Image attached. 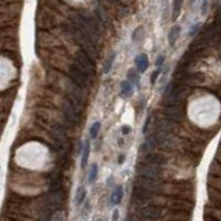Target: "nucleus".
<instances>
[{"instance_id":"obj_27","label":"nucleus","mask_w":221,"mask_h":221,"mask_svg":"<svg viewBox=\"0 0 221 221\" xmlns=\"http://www.w3.org/2000/svg\"><path fill=\"white\" fill-rule=\"evenodd\" d=\"M207 11H208V1L207 0H203V3H201V13H203V16H206Z\"/></svg>"},{"instance_id":"obj_18","label":"nucleus","mask_w":221,"mask_h":221,"mask_svg":"<svg viewBox=\"0 0 221 221\" xmlns=\"http://www.w3.org/2000/svg\"><path fill=\"white\" fill-rule=\"evenodd\" d=\"M115 58H116V53H115V52H112V53L107 56L106 60H105L104 66H103V73L107 74V73H109V71L112 70L113 63H114V61H115Z\"/></svg>"},{"instance_id":"obj_13","label":"nucleus","mask_w":221,"mask_h":221,"mask_svg":"<svg viewBox=\"0 0 221 221\" xmlns=\"http://www.w3.org/2000/svg\"><path fill=\"white\" fill-rule=\"evenodd\" d=\"M203 80V75L201 73H186L182 81L189 84H197V83H201Z\"/></svg>"},{"instance_id":"obj_6","label":"nucleus","mask_w":221,"mask_h":221,"mask_svg":"<svg viewBox=\"0 0 221 221\" xmlns=\"http://www.w3.org/2000/svg\"><path fill=\"white\" fill-rule=\"evenodd\" d=\"M135 186L144 188L153 193L159 192V191H161V189H163V184H161V182H159V180L147 179V178H144V177H140V176L135 180Z\"/></svg>"},{"instance_id":"obj_16","label":"nucleus","mask_w":221,"mask_h":221,"mask_svg":"<svg viewBox=\"0 0 221 221\" xmlns=\"http://www.w3.org/2000/svg\"><path fill=\"white\" fill-rule=\"evenodd\" d=\"M90 150H91V145H90V142L86 140L85 142V145L83 147V150H82V163H81V166L82 168H85L86 165H87V161H88V157H90Z\"/></svg>"},{"instance_id":"obj_10","label":"nucleus","mask_w":221,"mask_h":221,"mask_svg":"<svg viewBox=\"0 0 221 221\" xmlns=\"http://www.w3.org/2000/svg\"><path fill=\"white\" fill-rule=\"evenodd\" d=\"M63 203V195L62 191H51L48 196V205L51 208H56L61 207Z\"/></svg>"},{"instance_id":"obj_11","label":"nucleus","mask_w":221,"mask_h":221,"mask_svg":"<svg viewBox=\"0 0 221 221\" xmlns=\"http://www.w3.org/2000/svg\"><path fill=\"white\" fill-rule=\"evenodd\" d=\"M151 195L153 192L146 190L144 188H140V187H136L134 186V189H133V197L137 199L138 201H147L149 199H151Z\"/></svg>"},{"instance_id":"obj_8","label":"nucleus","mask_w":221,"mask_h":221,"mask_svg":"<svg viewBox=\"0 0 221 221\" xmlns=\"http://www.w3.org/2000/svg\"><path fill=\"white\" fill-rule=\"evenodd\" d=\"M139 213L142 217H144L145 219H148V220H156V219L160 218L161 213H163V210L161 208L156 207L154 205L145 206L142 207L139 210Z\"/></svg>"},{"instance_id":"obj_1","label":"nucleus","mask_w":221,"mask_h":221,"mask_svg":"<svg viewBox=\"0 0 221 221\" xmlns=\"http://www.w3.org/2000/svg\"><path fill=\"white\" fill-rule=\"evenodd\" d=\"M74 64L80 70H82L88 77L93 76L95 74V65L94 60H92L83 50H80L74 58Z\"/></svg>"},{"instance_id":"obj_35","label":"nucleus","mask_w":221,"mask_h":221,"mask_svg":"<svg viewBox=\"0 0 221 221\" xmlns=\"http://www.w3.org/2000/svg\"><path fill=\"white\" fill-rule=\"evenodd\" d=\"M191 1H192V3H193V1H196V0H191Z\"/></svg>"},{"instance_id":"obj_23","label":"nucleus","mask_w":221,"mask_h":221,"mask_svg":"<svg viewBox=\"0 0 221 221\" xmlns=\"http://www.w3.org/2000/svg\"><path fill=\"white\" fill-rule=\"evenodd\" d=\"M100 129H101V123L100 122H94L93 125H92L91 128H90V135H91V137L96 138Z\"/></svg>"},{"instance_id":"obj_7","label":"nucleus","mask_w":221,"mask_h":221,"mask_svg":"<svg viewBox=\"0 0 221 221\" xmlns=\"http://www.w3.org/2000/svg\"><path fill=\"white\" fill-rule=\"evenodd\" d=\"M156 130L161 133H165V134H168V135H171L172 133L175 132V122H172L171 119L167 118L166 116L163 117H158L156 119Z\"/></svg>"},{"instance_id":"obj_28","label":"nucleus","mask_w":221,"mask_h":221,"mask_svg":"<svg viewBox=\"0 0 221 221\" xmlns=\"http://www.w3.org/2000/svg\"><path fill=\"white\" fill-rule=\"evenodd\" d=\"M150 121H151V117L148 116L147 117V119H146V122H145V124H144V128H143V133H144V134H146L147 133V129H148V127H149Z\"/></svg>"},{"instance_id":"obj_22","label":"nucleus","mask_w":221,"mask_h":221,"mask_svg":"<svg viewBox=\"0 0 221 221\" xmlns=\"http://www.w3.org/2000/svg\"><path fill=\"white\" fill-rule=\"evenodd\" d=\"M97 171H98V166L96 164H93L90 168V171H88V182L92 184L94 182V180L96 179L97 177Z\"/></svg>"},{"instance_id":"obj_3","label":"nucleus","mask_w":221,"mask_h":221,"mask_svg":"<svg viewBox=\"0 0 221 221\" xmlns=\"http://www.w3.org/2000/svg\"><path fill=\"white\" fill-rule=\"evenodd\" d=\"M61 111H62L64 121L70 124H76L79 122V111L77 106L72 103L70 100H63L61 104Z\"/></svg>"},{"instance_id":"obj_14","label":"nucleus","mask_w":221,"mask_h":221,"mask_svg":"<svg viewBox=\"0 0 221 221\" xmlns=\"http://www.w3.org/2000/svg\"><path fill=\"white\" fill-rule=\"evenodd\" d=\"M180 32H182V28L179 26H176L170 29L169 33H168V42H169L170 47H174L175 45V43L177 42L178 38H179Z\"/></svg>"},{"instance_id":"obj_33","label":"nucleus","mask_w":221,"mask_h":221,"mask_svg":"<svg viewBox=\"0 0 221 221\" xmlns=\"http://www.w3.org/2000/svg\"><path fill=\"white\" fill-rule=\"evenodd\" d=\"M124 159H125V157H124V156H121V157H119L118 163H119V164H123V160H124Z\"/></svg>"},{"instance_id":"obj_30","label":"nucleus","mask_w":221,"mask_h":221,"mask_svg":"<svg viewBox=\"0 0 221 221\" xmlns=\"http://www.w3.org/2000/svg\"><path fill=\"white\" fill-rule=\"evenodd\" d=\"M53 221H64L63 220V213H61V212H56L53 217Z\"/></svg>"},{"instance_id":"obj_32","label":"nucleus","mask_w":221,"mask_h":221,"mask_svg":"<svg viewBox=\"0 0 221 221\" xmlns=\"http://www.w3.org/2000/svg\"><path fill=\"white\" fill-rule=\"evenodd\" d=\"M130 132V127L127 125L123 126V128H122V133H123V135H127L128 133Z\"/></svg>"},{"instance_id":"obj_15","label":"nucleus","mask_w":221,"mask_h":221,"mask_svg":"<svg viewBox=\"0 0 221 221\" xmlns=\"http://www.w3.org/2000/svg\"><path fill=\"white\" fill-rule=\"evenodd\" d=\"M122 199H123V188H122V186H117L111 195V203L113 205H118Z\"/></svg>"},{"instance_id":"obj_24","label":"nucleus","mask_w":221,"mask_h":221,"mask_svg":"<svg viewBox=\"0 0 221 221\" xmlns=\"http://www.w3.org/2000/svg\"><path fill=\"white\" fill-rule=\"evenodd\" d=\"M127 77L129 79V81L134 82L135 84H138L139 82V76H138V73L135 70H129L127 73Z\"/></svg>"},{"instance_id":"obj_19","label":"nucleus","mask_w":221,"mask_h":221,"mask_svg":"<svg viewBox=\"0 0 221 221\" xmlns=\"http://www.w3.org/2000/svg\"><path fill=\"white\" fill-rule=\"evenodd\" d=\"M63 182L60 177H53L50 182V190L51 191H62Z\"/></svg>"},{"instance_id":"obj_31","label":"nucleus","mask_w":221,"mask_h":221,"mask_svg":"<svg viewBox=\"0 0 221 221\" xmlns=\"http://www.w3.org/2000/svg\"><path fill=\"white\" fill-rule=\"evenodd\" d=\"M118 217H119V212L117 209H115L113 211V216H112V221H117L118 220Z\"/></svg>"},{"instance_id":"obj_17","label":"nucleus","mask_w":221,"mask_h":221,"mask_svg":"<svg viewBox=\"0 0 221 221\" xmlns=\"http://www.w3.org/2000/svg\"><path fill=\"white\" fill-rule=\"evenodd\" d=\"M133 94L132 84L128 81H123L121 83V96L122 97H129Z\"/></svg>"},{"instance_id":"obj_21","label":"nucleus","mask_w":221,"mask_h":221,"mask_svg":"<svg viewBox=\"0 0 221 221\" xmlns=\"http://www.w3.org/2000/svg\"><path fill=\"white\" fill-rule=\"evenodd\" d=\"M86 197V190L84 187H79L76 191V198H75V201H76V205H82Z\"/></svg>"},{"instance_id":"obj_26","label":"nucleus","mask_w":221,"mask_h":221,"mask_svg":"<svg viewBox=\"0 0 221 221\" xmlns=\"http://www.w3.org/2000/svg\"><path fill=\"white\" fill-rule=\"evenodd\" d=\"M199 28H200V24H193V26L191 27V30H190V32H189V35H190V37L195 35L196 33H197V31L199 30Z\"/></svg>"},{"instance_id":"obj_29","label":"nucleus","mask_w":221,"mask_h":221,"mask_svg":"<svg viewBox=\"0 0 221 221\" xmlns=\"http://www.w3.org/2000/svg\"><path fill=\"white\" fill-rule=\"evenodd\" d=\"M164 61H165V56H164V55H159L158 58H157V60H156V65L160 68L161 65H163Z\"/></svg>"},{"instance_id":"obj_5","label":"nucleus","mask_w":221,"mask_h":221,"mask_svg":"<svg viewBox=\"0 0 221 221\" xmlns=\"http://www.w3.org/2000/svg\"><path fill=\"white\" fill-rule=\"evenodd\" d=\"M69 75L70 79L74 82L76 85H79L82 88H86L88 86V76L80 70L75 64H71L69 68Z\"/></svg>"},{"instance_id":"obj_2","label":"nucleus","mask_w":221,"mask_h":221,"mask_svg":"<svg viewBox=\"0 0 221 221\" xmlns=\"http://www.w3.org/2000/svg\"><path fill=\"white\" fill-rule=\"evenodd\" d=\"M137 172L140 177H144L147 179L159 180V178L163 175V169H161V166L159 165L146 163L137 168Z\"/></svg>"},{"instance_id":"obj_12","label":"nucleus","mask_w":221,"mask_h":221,"mask_svg":"<svg viewBox=\"0 0 221 221\" xmlns=\"http://www.w3.org/2000/svg\"><path fill=\"white\" fill-rule=\"evenodd\" d=\"M135 64H136V68H137L138 72L144 73L149 66L148 58H147L146 54L142 53V54H139V55L136 56L135 58Z\"/></svg>"},{"instance_id":"obj_20","label":"nucleus","mask_w":221,"mask_h":221,"mask_svg":"<svg viewBox=\"0 0 221 221\" xmlns=\"http://www.w3.org/2000/svg\"><path fill=\"white\" fill-rule=\"evenodd\" d=\"M182 3H184V0H174L172 1V19H176L179 16Z\"/></svg>"},{"instance_id":"obj_4","label":"nucleus","mask_w":221,"mask_h":221,"mask_svg":"<svg viewBox=\"0 0 221 221\" xmlns=\"http://www.w3.org/2000/svg\"><path fill=\"white\" fill-rule=\"evenodd\" d=\"M163 114L164 116L171 119L175 123H177V122L179 123V122L184 121L185 116H186V111L182 105H170V106H165Z\"/></svg>"},{"instance_id":"obj_9","label":"nucleus","mask_w":221,"mask_h":221,"mask_svg":"<svg viewBox=\"0 0 221 221\" xmlns=\"http://www.w3.org/2000/svg\"><path fill=\"white\" fill-rule=\"evenodd\" d=\"M145 160L149 164H155V165H164L167 163V157L163 153H155V151H149L145 155Z\"/></svg>"},{"instance_id":"obj_25","label":"nucleus","mask_w":221,"mask_h":221,"mask_svg":"<svg viewBox=\"0 0 221 221\" xmlns=\"http://www.w3.org/2000/svg\"><path fill=\"white\" fill-rule=\"evenodd\" d=\"M160 72H161V70H160V68H159V69H156V70H155L153 73H151V75H150V83H151V84H155V83H156V80H157V77L159 76Z\"/></svg>"},{"instance_id":"obj_34","label":"nucleus","mask_w":221,"mask_h":221,"mask_svg":"<svg viewBox=\"0 0 221 221\" xmlns=\"http://www.w3.org/2000/svg\"><path fill=\"white\" fill-rule=\"evenodd\" d=\"M97 221H102V220H101V219H98V220Z\"/></svg>"}]
</instances>
